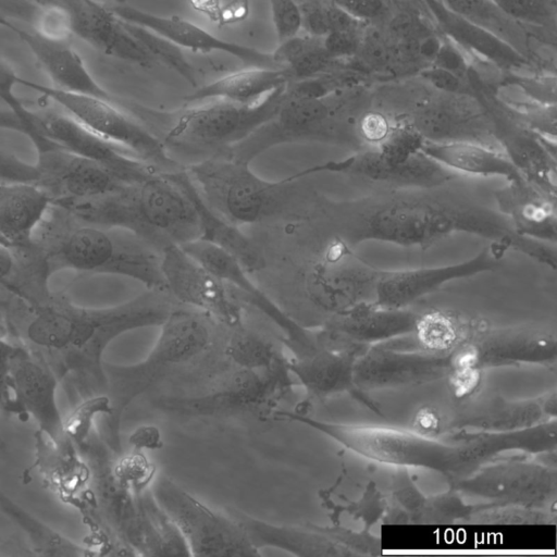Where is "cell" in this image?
Masks as SVG:
<instances>
[{
    "label": "cell",
    "instance_id": "cell-44",
    "mask_svg": "<svg viewBox=\"0 0 557 557\" xmlns=\"http://www.w3.org/2000/svg\"><path fill=\"white\" fill-rule=\"evenodd\" d=\"M355 57L370 70H389L400 64L395 44L386 32L377 28L364 27Z\"/></svg>",
    "mask_w": 557,
    "mask_h": 557
},
{
    "label": "cell",
    "instance_id": "cell-48",
    "mask_svg": "<svg viewBox=\"0 0 557 557\" xmlns=\"http://www.w3.org/2000/svg\"><path fill=\"white\" fill-rule=\"evenodd\" d=\"M386 33L395 42H409L421 40L432 30L417 14L399 12L391 17Z\"/></svg>",
    "mask_w": 557,
    "mask_h": 557
},
{
    "label": "cell",
    "instance_id": "cell-10",
    "mask_svg": "<svg viewBox=\"0 0 557 557\" xmlns=\"http://www.w3.org/2000/svg\"><path fill=\"white\" fill-rule=\"evenodd\" d=\"M88 129L161 172L181 169L159 138L113 100L27 83Z\"/></svg>",
    "mask_w": 557,
    "mask_h": 557
},
{
    "label": "cell",
    "instance_id": "cell-42",
    "mask_svg": "<svg viewBox=\"0 0 557 557\" xmlns=\"http://www.w3.org/2000/svg\"><path fill=\"white\" fill-rule=\"evenodd\" d=\"M455 15L508 39L513 35L515 22L508 18L494 0H438ZM507 41V40H506Z\"/></svg>",
    "mask_w": 557,
    "mask_h": 557
},
{
    "label": "cell",
    "instance_id": "cell-45",
    "mask_svg": "<svg viewBox=\"0 0 557 557\" xmlns=\"http://www.w3.org/2000/svg\"><path fill=\"white\" fill-rule=\"evenodd\" d=\"M511 21L546 26L555 21V0H494Z\"/></svg>",
    "mask_w": 557,
    "mask_h": 557
},
{
    "label": "cell",
    "instance_id": "cell-22",
    "mask_svg": "<svg viewBox=\"0 0 557 557\" xmlns=\"http://www.w3.org/2000/svg\"><path fill=\"white\" fill-rule=\"evenodd\" d=\"M507 249L492 243L465 261L407 270H380L374 301L392 308H408L449 282L494 271Z\"/></svg>",
    "mask_w": 557,
    "mask_h": 557
},
{
    "label": "cell",
    "instance_id": "cell-29",
    "mask_svg": "<svg viewBox=\"0 0 557 557\" xmlns=\"http://www.w3.org/2000/svg\"><path fill=\"white\" fill-rule=\"evenodd\" d=\"M495 197L498 211L509 221L518 235L547 244L556 242V198L525 178L508 182Z\"/></svg>",
    "mask_w": 557,
    "mask_h": 557
},
{
    "label": "cell",
    "instance_id": "cell-11",
    "mask_svg": "<svg viewBox=\"0 0 557 557\" xmlns=\"http://www.w3.org/2000/svg\"><path fill=\"white\" fill-rule=\"evenodd\" d=\"M293 383L286 360L265 370L235 368L209 389L196 395L160 398L159 407L187 418L240 413L261 407Z\"/></svg>",
    "mask_w": 557,
    "mask_h": 557
},
{
    "label": "cell",
    "instance_id": "cell-43",
    "mask_svg": "<svg viewBox=\"0 0 557 557\" xmlns=\"http://www.w3.org/2000/svg\"><path fill=\"white\" fill-rule=\"evenodd\" d=\"M550 520L541 508H531L508 504H482L472 506L463 522L487 524L546 523Z\"/></svg>",
    "mask_w": 557,
    "mask_h": 557
},
{
    "label": "cell",
    "instance_id": "cell-57",
    "mask_svg": "<svg viewBox=\"0 0 557 557\" xmlns=\"http://www.w3.org/2000/svg\"><path fill=\"white\" fill-rule=\"evenodd\" d=\"M191 7L206 15L211 22L220 24L222 14V0H188Z\"/></svg>",
    "mask_w": 557,
    "mask_h": 557
},
{
    "label": "cell",
    "instance_id": "cell-28",
    "mask_svg": "<svg viewBox=\"0 0 557 557\" xmlns=\"http://www.w3.org/2000/svg\"><path fill=\"white\" fill-rule=\"evenodd\" d=\"M181 247L224 283L244 294L253 307L283 331V341L294 339L301 334L305 327L287 315L268 295L259 289L249 277L248 271L235 257L201 239L188 242Z\"/></svg>",
    "mask_w": 557,
    "mask_h": 557
},
{
    "label": "cell",
    "instance_id": "cell-5",
    "mask_svg": "<svg viewBox=\"0 0 557 557\" xmlns=\"http://www.w3.org/2000/svg\"><path fill=\"white\" fill-rule=\"evenodd\" d=\"M52 203L83 222L128 231L160 251L200 237L191 202L162 172L99 196Z\"/></svg>",
    "mask_w": 557,
    "mask_h": 557
},
{
    "label": "cell",
    "instance_id": "cell-24",
    "mask_svg": "<svg viewBox=\"0 0 557 557\" xmlns=\"http://www.w3.org/2000/svg\"><path fill=\"white\" fill-rule=\"evenodd\" d=\"M120 18L146 27L176 44L181 48L203 53L223 52L255 67L282 69L272 52L216 37L197 24L177 15L163 16L128 5L112 11Z\"/></svg>",
    "mask_w": 557,
    "mask_h": 557
},
{
    "label": "cell",
    "instance_id": "cell-2",
    "mask_svg": "<svg viewBox=\"0 0 557 557\" xmlns=\"http://www.w3.org/2000/svg\"><path fill=\"white\" fill-rule=\"evenodd\" d=\"M457 233L484 237L556 267L555 249L518 235L499 211L433 195H400L373 205L352 222L348 244L374 240L425 249Z\"/></svg>",
    "mask_w": 557,
    "mask_h": 557
},
{
    "label": "cell",
    "instance_id": "cell-39",
    "mask_svg": "<svg viewBox=\"0 0 557 557\" xmlns=\"http://www.w3.org/2000/svg\"><path fill=\"white\" fill-rule=\"evenodd\" d=\"M225 352L235 368L265 370L275 367L284 359L280 358L270 341L244 325L232 329Z\"/></svg>",
    "mask_w": 557,
    "mask_h": 557
},
{
    "label": "cell",
    "instance_id": "cell-4",
    "mask_svg": "<svg viewBox=\"0 0 557 557\" xmlns=\"http://www.w3.org/2000/svg\"><path fill=\"white\" fill-rule=\"evenodd\" d=\"M33 244L50 276L60 270L121 275L166 293L156 248L128 231L83 222L52 202Z\"/></svg>",
    "mask_w": 557,
    "mask_h": 557
},
{
    "label": "cell",
    "instance_id": "cell-47",
    "mask_svg": "<svg viewBox=\"0 0 557 557\" xmlns=\"http://www.w3.org/2000/svg\"><path fill=\"white\" fill-rule=\"evenodd\" d=\"M16 342L11 339L0 325V410L16 414L11 393V363Z\"/></svg>",
    "mask_w": 557,
    "mask_h": 557
},
{
    "label": "cell",
    "instance_id": "cell-52",
    "mask_svg": "<svg viewBox=\"0 0 557 557\" xmlns=\"http://www.w3.org/2000/svg\"><path fill=\"white\" fill-rule=\"evenodd\" d=\"M421 76L437 90L448 95H466L465 78L442 67L431 64L421 72Z\"/></svg>",
    "mask_w": 557,
    "mask_h": 557
},
{
    "label": "cell",
    "instance_id": "cell-17",
    "mask_svg": "<svg viewBox=\"0 0 557 557\" xmlns=\"http://www.w3.org/2000/svg\"><path fill=\"white\" fill-rule=\"evenodd\" d=\"M160 260L166 292L177 301L230 329L243 324V309L228 292L227 284L181 246L163 248Z\"/></svg>",
    "mask_w": 557,
    "mask_h": 557
},
{
    "label": "cell",
    "instance_id": "cell-21",
    "mask_svg": "<svg viewBox=\"0 0 557 557\" xmlns=\"http://www.w3.org/2000/svg\"><path fill=\"white\" fill-rule=\"evenodd\" d=\"M453 352L398 350L374 345L361 352L354 368L357 389H380L429 383L450 374Z\"/></svg>",
    "mask_w": 557,
    "mask_h": 557
},
{
    "label": "cell",
    "instance_id": "cell-32",
    "mask_svg": "<svg viewBox=\"0 0 557 557\" xmlns=\"http://www.w3.org/2000/svg\"><path fill=\"white\" fill-rule=\"evenodd\" d=\"M23 38L53 82V87L112 100L89 73L79 54L67 44L40 33H24Z\"/></svg>",
    "mask_w": 557,
    "mask_h": 557
},
{
    "label": "cell",
    "instance_id": "cell-19",
    "mask_svg": "<svg viewBox=\"0 0 557 557\" xmlns=\"http://www.w3.org/2000/svg\"><path fill=\"white\" fill-rule=\"evenodd\" d=\"M59 383L53 370L40 357L16 342L11 363V393L16 414L33 418L39 433L61 447L71 438L57 400Z\"/></svg>",
    "mask_w": 557,
    "mask_h": 557
},
{
    "label": "cell",
    "instance_id": "cell-14",
    "mask_svg": "<svg viewBox=\"0 0 557 557\" xmlns=\"http://www.w3.org/2000/svg\"><path fill=\"white\" fill-rule=\"evenodd\" d=\"M380 270L357 257L345 240H334L307 274L311 301L333 314L374 301Z\"/></svg>",
    "mask_w": 557,
    "mask_h": 557
},
{
    "label": "cell",
    "instance_id": "cell-1",
    "mask_svg": "<svg viewBox=\"0 0 557 557\" xmlns=\"http://www.w3.org/2000/svg\"><path fill=\"white\" fill-rule=\"evenodd\" d=\"M172 309L165 292L156 289L116 306L87 308L53 290L29 302L0 286L5 334L40 357L76 405L106 394L109 345L127 332L160 326Z\"/></svg>",
    "mask_w": 557,
    "mask_h": 557
},
{
    "label": "cell",
    "instance_id": "cell-26",
    "mask_svg": "<svg viewBox=\"0 0 557 557\" xmlns=\"http://www.w3.org/2000/svg\"><path fill=\"white\" fill-rule=\"evenodd\" d=\"M321 172L347 173L376 182L426 189L440 187L454 177V172L445 169L422 151L406 164L392 166L370 147L341 161H330L305 169L293 176L298 180Z\"/></svg>",
    "mask_w": 557,
    "mask_h": 557
},
{
    "label": "cell",
    "instance_id": "cell-25",
    "mask_svg": "<svg viewBox=\"0 0 557 557\" xmlns=\"http://www.w3.org/2000/svg\"><path fill=\"white\" fill-rule=\"evenodd\" d=\"M292 354L287 370L311 396L323 399L357 391L354 368L360 351L327 346L313 331L312 341Z\"/></svg>",
    "mask_w": 557,
    "mask_h": 557
},
{
    "label": "cell",
    "instance_id": "cell-53",
    "mask_svg": "<svg viewBox=\"0 0 557 557\" xmlns=\"http://www.w3.org/2000/svg\"><path fill=\"white\" fill-rule=\"evenodd\" d=\"M356 20L368 24L382 17L386 11L384 0H331Z\"/></svg>",
    "mask_w": 557,
    "mask_h": 557
},
{
    "label": "cell",
    "instance_id": "cell-13",
    "mask_svg": "<svg viewBox=\"0 0 557 557\" xmlns=\"http://www.w3.org/2000/svg\"><path fill=\"white\" fill-rule=\"evenodd\" d=\"M451 488L490 503L541 508L556 494V470L528 458L491 460L451 480Z\"/></svg>",
    "mask_w": 557,
    "mask_h": 557
},
{
    "label": "cell",
    "instance_id": "cell-6",
    "mask_svg": "<svg viewBox=\"0 0 557 557\" xmlns=\"http://www.w3.org/2000/svg\"><path fill=\"white\" fill-rule=\"evenodd\" d=\"M212 322L198 310L173 308L146 358L127 366L104 363L110 410L98 433L115 456L122 451L120 431L127 407L174 370L202 357L213 345Z\"/></svg>",
    "mask_w": 557,
    "mask_h": 557
},
{
    "label": "cell",
    "instance_id": "cell-8",
    "mask_svg": "<svg viewBox=\"0 0 557 557\" xmlns=\"http://www.w3.org/2000/svg\"><path fill=\"white\" fill-rule=\"evenodd\" d=\"M184 170L205 202L237 226L271 214L295 181L292 175L280 181L262 178L250 163L225 153L194 162Z\"/></svg>",
    "mask_w": 557,
    "mask_h": 557
},
{
    "label": "cell",
    "instance_id": "cell-41",
    "mask_svg": "<svg viewBox=\"0 0 557 557\" xmlns=\"http://www.w3.org/2000/svg\"><path fill=\"white\" fill-rule=\"evenodd\" d=\"M124 25L132 37L146 50L154 62L160 61L182 76L188 84L197 87L196 71L181 47L140 25L126 21H124Z\"/></svg>",
    "mask_w": 557,
    "mask_h": 557
},
{
    "label": "cell",
    "instance_id": "cell-18",
    "mask_svg": "<svg viewBox=\"0 0 557 557\" xmlns=\"http://www.w3.org/2000/svg\"><path fill=\"white\" fill-rule=\"evenodd\" d=\"M58 108L59 110H29L25 124H13L11 127L22 133L34 131L70 152L104 164L126 182L140 181L158 172L128 151L96 135Z\"/></svg>",
    "mask_w": 557,
    "mask_h": 557
},
{
    "label": "cell",
    "instance_id": "cell-55",
    "mask_svg": "<svg viewBox=\"0 0 557 557\" xmlns=\"http://www.w3.org/2000/svg\"><path fill=\"white\" fill-rule=\"evenodd\" d=\"M17 257L11 246L0 243V286L9 288L16 275Z\"/></svg>",
    "mask_w": 557,
    "mask_h": 557
},
{
    "label": "cell",
    "instance_id": "cell-30",
    "mask_svg": "<svg viewBox=\"0 0 557 557\" xmlns=\"http://www.w3.org/2000/svg\"><path fill=\"white\" fill-rule=\"evenodd\" d=\"M162 173L176 184L191 202L200 227L198 239L228 252L248 272L258 271L265 265L259 247L240 231L239 226L227 221L205 202L184 169Z\"/></svg>",
    "mask_w": 557,
    "mask_h": 557
},
{
    "label": "cell",
    "instance_id": "cell-12",
    "mask_svg": "<svg viewBox=\"0 0 557 557\" xmlns=\"http://www.w3.org/2000/svg\"><path fill=\"white\" fill-rule=\"evenodd\" d=\"M330 97L308 98L290 94L287 88L275 115L248 137L231 147L225 154L250 163L264 151L284 144L343 141Z\"/></svg>",
    "mask_w": 557,
    "mask_h": 557
},
{
    "label": "cell",
    "instance_id": "cell-38",
    "mask_svg": "<svg viewBox=\"0 0 557 557\" xmlns=\"http://www.w3.org/2000/svg\"><path fill=\"white\" fill-rule=\"evenodd\" d=\"M272 53L292 83L320 76L338 64L325 50L323 38L306 33L278 44Z\"/></svg>",
    "mask_w": 557,
    "mask_h": 557
},
{
    "label": "cell",
    "instance_id": "cell-36",
    "mask_svg": "<svg viewBox=\"0 0 557 557\" xmlns=\"http://www.w3.org/2000/svg\"><path fill=\"white\" fill-rule=\"evenodd\" d=\"M426 2L444 33L460 48L475 52L505 69L519 67L525 63L524 58L508 41L455 15L437 0Z\"/></svg>",
    "mask_w": 557,
    "mask_h": 557
},
{
    "label": "cell",
    "instance_id": "cell-58",
    "mask_svg": "<svg viewBox=\"0 0 557 557\" xmlns=\"http://www.w3.org/2000/svg\"><path fill=\"white\" fill-rule=\"evenodd\" d=\"M0 243H1V244H4V245H7V244H5V243H4V242H3V240H2L1 238H0ZM7 246H8V245H7Z\"/></svg>",
    "mask_w": 557,
    "mask_h": 557
},
{
    "label": "cell",
    "instance_id": "cell-54",
    "mask_svg": "<svg viewBox=\"0 0 557 557\" xmlns=\"http://www.w3.org/2000/svg\"><path fill=\"white\" fill-rule=\"evenodd\" d=\"M393 121L381 112H367L359 121L360 136L369 146H373L386 135Z\"/></svg>",
    "mask_w": 557,
    "mask_h": 557
},
{
    "label": "cell",
    "instance_id": "cell-50",
    "mask_svg": "<svg viewBox=\"0 0 557 557\" xmlns=\"http://www.w3.org/2000/svg\"><path fill=\"white\" fill-rule=\"evenodd\" d=\"M364 27L333 32L323 37L324 48L330 57L338 62L355 57Z\"/></svg>",
    "mask_w": 557,
    "mask_h": 557
},
{
    "label": "cell",
    "instance_id": "cell-49",
    "mask_svg": "<svg viewBox=\"0 0 557 557\" xmlns=\"http://www.w3.org/2000/svg\"><path fill=\"white\" fill-rule=\"evenodd\" d=\"M40 173L35 163L23 161L0 148V183H38Z\"/></svg>",
    "mask_w": 557,
    "mask_h": 557
},
{
    "label": "cell",
    "instance_id": "cell-31",
    "mask_svg": "<svg viewBox=\"0 0 557 557\" xmlns=\"http://www.w3.org/2000/svg\"><path fill=\"white\" fill-rule=\"evenodd\" d=\"M51 202L36 183H0V238L11 247L32 245Z\"/></svg>",
    "mask_w": 557,
    "mask_h": 557
},
{
    "label": "cell",
    "instance_id": "cell-15",
    "mask_svg": "<svg viewBox=\"0 0 557 557\" xmlns=\"http://www.w3.org/2000/svg\"><path fill=\"white\" fill-rule=\"evenodd\" d=\"M225 512L237 521L258 550L272 547L301 557H347L363 555L369 544L366 532L276 524L233 507H226Z\"/></svg>",
    "mask_w": 557,
    "mask_h": 557
},
{
    "label": "cell",
    "instance_id": "cell-35",
    "mask_svg": "<svg viewBox=\"0 0 557 557\" xmlns=\"http://www.w3.org/2000/svg\"><path fill=\"white\" fill-rule=\"evenodd\" d=\"M292 78L285 69L255 67L240 70L198 87L184 97L187 103L210 100L250 104L260 101L280 87L288 86Z\"/></svg>",
    "mask_w": 557,
    "mask_h": 557
},
{
    "label": "cell",
    "instance_id": "cell-51",
    "mask_svg": "<svg viewBox=\"0 0 557 557\" xmlns=\"http://www.w3.org/2000/svg\"><path fill=\"white\" fill-rule=\"evenodd\" d=\"M431 64L447 70L462 78H465L468 72V63L462 48L451 40H442Z\"/></svg>",
    "mask_w": 557,
    "mask_h": 557
},
{
    "label": "cell",
    "instance_id": "cell-7",
    "mask_svg": "<svg viewBox=\"0 0 557 557\" xmlns=\"http://www.w3.org/2000/svg\"><path fill=\"white\" fill-rule=\"evenodd\" d=\"M286 88L280 87L250 104L210 100L170 112L146 108L133 111L143 116L140 122L166 149L172 146L193 151L226 152L275 115Z\"/></svg>",
    "mask_w": 557,
    "mask_h": 557
},
{
    "label": "cell",
    "instance_id": "cell-27",
    "mask_svg": "<svg viewBox=\"0 0 557 557\" xmlns=\"http://www.w3.org/2000/svg\"><path fill=\"white\" fill-rule=\"evenodd\" d=\"M461 96L422 104L409 122L425 141H476L497 148L495 132L482 112Z\"/></svg>",
    "mask_w": 557,
    "mask_h": 557
},
{
    "label": "cell",
    "instance_id": "cell-16",
    "mask_svg": "<svg viewBox=\"0 0 557 557\" xmlns=\"http://www.w3.org/2000/svg\"><path fill=\"white\" fill-rule=\"evenodd\" d=\"M33 143L40 180L37 183L53 201L81 200L99 196L126 182L110 168L53 144L34 131L25 134Z\"/></svg>",
    "mask_w": 557,
    "mask_h": 557
},
{
    "label": "cell",
    "instance_id": "cell-37",
    "mask_svg": "<svg viewBox=\"0 0 557 557\" xmlns=\"http://www.w3.org/2000/svg\"><path fill=\"white\" fill-rule=\"evenodd\" d=\"M0 512L20 529L37 555L84 557L95 552L83 546L71 537L54 530L52 527L29 512L0 488Z\"/></svg>",
    "mask_w": 557,
    "mask_h": 557
},
{
    "label": "cell",
    "instance_id": "cell-23",
    "mask_svg": "<svg viewBox=\"0 0 557 557\" xmlns=\"http://www.w3.org/2000/svg\"><path fill=\"white\" fill-rule=\"evenodd\" d=\"M419 317L408 308L363 301L333 314L319 334L329 344L362 352L371 346L413 334Z\"/></svg>",
    "mask_w": 557,
    "mask_h": 557
},
{
    "label": "cell",
    "instance_id": "cell-33",
    "mask_svg": "<svg viewBox=\"0 0 557 557\" xmlns=\"http://www.w3.org/2000/svg\"><path fill=\"white\" fill-rule=\"evenodd\" d=\"M421 151L451 172L482 177H504L507 182L523 180V175L495 147L476 141H425Z\"/></svg>",
    "mask_w": 557,
    "mask_h": 557
},
{
    "label": "cell",
    "instance_id": "cell-34",
    "mask_svg": "<svg viewBox=\"0 0 557 557\" xmlns=\"http://www.w3.org/2000/svg\"><path fill=\"white\" fill-rule=\"evenodd\" d=\"M504 152L523 177L550 197L556 198L555 140L525 127L496 133Z\"/></svg>",
    "mask_w": 557,
    "mask_h": 557
},
{
    "label": "cell",
    "instance_id": "cell-56",
    "mask_svg": "<svg viewBox=\"0 0 557 557\" xmlns=\"http://www.w3.org/2000/svg\"><path fill=\"white\" fill-rule=\"evenodd\" d=\"M249 13V0H230L222 5V14L219 26L235 24L247 17Z\"/></svg>",
    "mask_w": 557,
    "mask_h": 557
},
{
    "label": "cell",
    "instance_id": "cell-9",
    "mask_svg": "<svg viewBox=\"0 0 557 557\" xmlns=\"http://www.w3.org/2000/svg\"><path fill=\"white\" fill-rule=\"evenodd\" d=\"M150 493L178 530L189 555H261L234 518L212 510L169 478L157 479Z\"/></svg>",
    "mask_w": 557,
    "mask_h": 557
},
{
    "label": "cell",
    "instance_id": "cell-59",
    "mask_svg": "<svg viewBox=\"0 0 557 557\" xmlns=\"http://www.w3.org/2000/svg\"><path fill=\"white\" fill-rule=\"evenodd\" d=\"M0 443H1V436H0Z\"/></svg>",
    "mask_w": 557,
    "mask_h": 557
},
{
    "label": "cell",
    "instance_id": "cell-20",
    "mask_svg": "<svg viewBox=\"0 0 557 557\" xmlns=\"http://www.w3.org/2000/svg\"><path fill=\"white\" fill-rule=\"evenodd\" d=\"M556 339L530 329H499L471 333L454 351V368L478 372L485 368L520 363L550 364Z\"/></svg>",
    "mask_w": 557,
    "mask_h": 557
},
{
    "label": "cell",
    "instance_id": "cell-46",
    "mask_svg": "<svg viewBox=\"0 0 557 557\" xmlns=\"http://www.w3.org/2000/svg\"><path fill=\"white\" fill-rule=\"evenodd\" d=\"M273 26L278 44L302 30V17L296 0H270Z\"/></svg>",
    "mask_w": 557,
    "mask_h": 557
},
{
    "label": "cell",
    "instance_id": "cell-40",
    "mask_svg": "<svg viewBox=\"0 0 557 557\" xmlns=\"http://www.w3.org/2000/svg\"><path fill=\"white\" fill-rule=\"evenodd\" d=\"M413 334L426 350L453 352L471 333L457 317L443 311H432L419 317Z\"/></svg>",
    "mask_w": 557,
    "mask_h": 557
},
{
    "label": "cell",
    "instance_id": "cell-3",
    "mask_svg": "<svg viewBox=\"0 0 557 557\" xmlns=\"http://www.w3.org/2000/svg\"><path fill=\"white\" fill-rule=\"evenodd\" d=\"M274 417L307 425L368 460L397 468L429 469L451 480L497 456L517 451L522 445L515 431H472L443 441L400 426L326 421L295 411H277Z\"/></svg>",
    "mask_w": 557,
    "mask_h": 557
}]
</instances>
